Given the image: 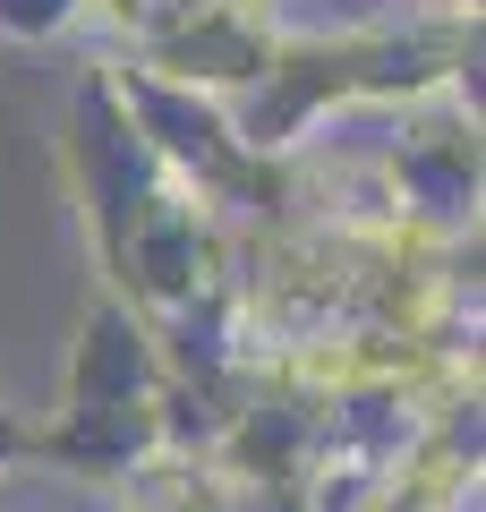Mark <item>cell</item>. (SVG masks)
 <instances>
[{"label": "cell", "instance_id": "1", "mask_svg": "<svg viewBox=\"0 0 486 512\" xmlns=\"http://www.w3.org/2000/svg\"><path fill=\"white\" fill-rule=\"evenodd\" d=\"M154 393H162V342L128 308L103 299V308L86 316V333H77L60 410H128V402H154Z\"/></svg>", "mask_w": 486, "mask_h": 512}, {"label": "cell", "instance_id": "2", "mask_svg": "<svg viewBox=\"0 0 486 512\" xmlns=\"http://www.w3.org/2000/svg\"><path fill=\"white\" fill-rule=\"evenodd\" d=\"M154 69L171 86H256L273 69V35L248 18V0H205L188 26L154 35Z\"/></svg>", "mask_w": 486, "mask_h": 512}, {"label": "cell", "instance_id": "3", "mask_svg": "<svg viewBox=\"0 0 486 512\" xmlns=\"http://www.w3.org/2000/svg\"><path fill=\"white\" fill-rule=\"evenodd\" d=\"M197 9H205V0H111V18H128L145 43H154V35H171V26H188Z\"/></svg>", "mask_w": 486, "mask_h": 512}, {"label": "cell", "instance_id": "4", "mask_svg": "<svg viewBox=\"0 0 486 512\" xmlns=\"http://www.w3.org/2000/svg\"><path fill=\"white\" fill-rule=\"evenodd\" d=\"M77 0H0V26L9 35H52V26H69Z\"/></svg>", "mask_w": 486, "mask_h": 512}]
</instances>
